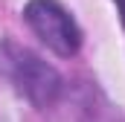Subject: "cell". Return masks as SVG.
Here are the masks:
<instances>
[{
  "label": "cell",
  "mask_w": 125,
  "mask_h": 122,
  "mask_svg": "<svg viewBox=\"0 0 125 122\" xmlns=\"http://www.w3.org/2000/svg\"><path fill=\"white\" fill-rule=\"evenodd\" d=\"M23 20L29 23V29L55 52V55H76L82 47V32L76 26V20L70 18V12L55 0H29L23 6Z\"/></svg>",
  "instance_id": "6da1fadb"
},
{
  "label": "cell",
  "mask_w": 125,
  "mask_h": 122,
  "mask_svg": "<svg viewBox=\"0 0 125 122\" xmlns=\"http://www.w3.org/2000/svg\"><path fill=\"white\" fill-rule=\"evenodd\" d=\"M6 61H9V76H12L18 93H23L35 108H50L58 99L61 79L44 58H38L29 50H15L12 47Z\"/></svg>",
  "instance_id": "7a4b0ae2"
},
{
  "label": "cell",
  "mask_w": 125,
  "mask_h": 122,
  "mask_svg": "<svg viewBox=\"0 0 125 122\" xmlns=\"http://www.w3.org/2000/svg\"><path fill=\"white\" fill-rule=\"evenodd\" d=\"M116 6H119V15H122V23H125V0H116Z\"/></svg>",
  "instance_id": "3957f363"
}]
</instances>
